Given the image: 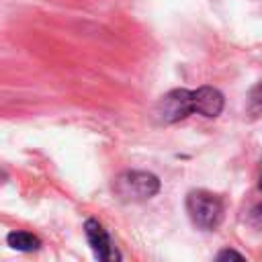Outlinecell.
I'll return each instance as SVG.
<instances>
[{
    "mask_svg": "<svg viewBox=\"0 0 262 262\" xmlns=\"http://www.w3.org/2000/svg\"><path fill=\"white\" fill-rule=\"evenodd\" d=\"M186 211L190 221L205 231L217 229L223 219V203L217 194L207 190H192L186 196Z\"/></svg>",
    "mask_w": 262,
    "mask_h": 262,
    "instance_id": "cell-1",
    "label": "cell"
},
{
    "mask_svg": "<svg viewBox=\"0 0 262 262\" xmlns=\"http://www.w3.org/2000/svg\"><path fill=\"white\" fill-rule=\"evenodd\" d=\"M113 188L121 201L137 203V201L151 199L160 190V180H158V176H154L149 172L129 170V172H123L117 176Z\"/></svg>",
    "mask_w": 262,
    "mask_h": 262,
    "instance_id": "cell-2",
    "label": "cell"
},
{
    "mask_svg": "<svg viewBox=\"0 0 262 262\" xmlns=\"http://www.w3.org/2000/svg\"><path fill=\"white\" fill-rule=\"evenodd\" d=\"M84 231H86V239L94 252V256L102 262H111V260H119V252L113 248L111 244V237L106 233V229L96 221V219H88L86 225H84Z\"/></svg>",
    "mask_w": 262,
    "mask_h": 262,
    "instance_id": "cell-4",
    "label": "cell"
},
{
    "mask_svg": "<svg viewBox=\"0 0 262 262\" xmlns=\"http://www.w3.org/2000/svg\"><path fill=\"white\" fill-rule=\"evenodd\" d=\"M250 102H252L254 108H262V82L252 90V94H250Z\"/></svg>",
    "mask_w": 262,
    "mask_h": 262,
    "instance_id": "cell-7",
    "label": "cell"
},
{
    "mask_svg": "<svg viewBox=\"0 0 262 262\" xmlns=\"http://www.w3.org/2000/svg\"><path fill=\"white\" fill-rule=\"evenodd\" d=\"M258 186L262 188V162H260V170H258Z\"/></svg>",
    "mask_w": 262,
    "mask_h": 262,
    "instance_id": "cell-9",
    "label": "cell"
},
{
    "mask_svg": "<svg viewBox=\"0 0 262 262\" xmlns=\"http://www.w3.org/2000/svg\"><path fill=\"white\" fill-rule=\"evenodd\" d=\"M225 258H235V260H244V256L242 254H237V252H233V250H223L219 256H217V260H225Z\"/></svg>",
    "mask_w": 262,
    "mask_h": 262,
    "instance_id": "cell-8",
    "label": "cell"
},
{
    "mask_svg": "<svg viewBox=\"0 0 262 262\" xmlns=\"http://www.w3.org/2000/svg\"><path fill=\"white\" fill-rule=\"evenodd\" d=\"M158 121L162 123H176L186 119L190 113H194V104H192V90L186 88H176L170 90L168 94H164L156 108H154Z\"/></svg>",
    "mask_w": 262,
    "mask_h": 262,
    "instance_id": "cell-3",
    "label": "cell"
},
{
    "mask_svg": "<svg viewBox=\"0 0 262 262\" xmlns=\"http://www.w3.org/2000/svg\"><path fill=\"white\" fill-rule=\"evenodd\" d=\"M6 242L10 248H14L18 252H33V250H39V246H41V239L29 231H12V233H8Z\"/></svg>",
    "mask_w": 262,
    "mask_h": 262,
    "instance_id": "cell-6",
    "label": "cell"
},
{
    "mask_svg": "<svg viewBox=\"0 0 262 262\" xmlns=\"http://www.w3.org/2000/svg\"><path fill=\"white\" fill-rule=\"evenodd\" d=\"M194 113L203 117H217L223 111V94L213 86H201L192 90Z\"/></svg>",
    "mask_w": 262,
    "mask_h": 262,
    "instance_id": "cell-5",
    "label": "cell"
}]
</instances>
